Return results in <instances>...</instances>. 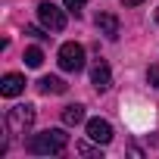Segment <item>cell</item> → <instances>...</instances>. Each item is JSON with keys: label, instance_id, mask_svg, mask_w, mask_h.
<instances>
[{"label": "cell", "instance_id": "cell-10", "mask_svg": "<svg viewBox=\"0 0 159 159\" xmlns=\"http://www.w3.org/2000/svg\"><path fill=\"white\" fill-rule=\"evenodd\" d=\"M62 122H66V125H81V122H84V106H81V103L66 106V109H62Z\"/></svg>", "mask_w": 159, "mask_h": 159}, {"label": "cell", "instance_id": "cell-6", "mask_svg": "<svg viewBox=\"0 0 159 159\" xmlns=\"http://www.w3.org/2000/svg\"><path fill=\"white\" fill-rule=\"evenodd\" d=\"M91 84L97 91H109V84H112V72H109V66L103 59H97L94 69H91Z\"/></svg>", "mask_w": 159, "mask_h": 159}, {"label": "cell", "instance_id": "cell-3", "mask_svg": "<svg viewBox=\"0 0 159 159\" xmlns=\"http://www.w3.org/2000/svg\"><path fill=\"white\" fill-rule=\"evenodd\" d=\"M59 69L62 72H81L84 69V47L75 44V41L62 44L59 47Z\"/></svg>", "mask_w": 159, "mask_h": 159}, {"label": "cell", "instance_id": "cell-5", "mask_svg": "<svg viewBox=\"0 0 159 159\" xmlns=\"http://www.w3.org/2000/svg\"><path fill=\"white\" fill-rule=\"evenodd\" d=\"M88 137H91L94 143L106 147V143L112 140V125H109L106 119H91V122H88Z\"/></svg>", "mask_w": 159, "mask_h": 159}, {"label": "cell", "instance_id": "cell-13", "mask_svg": "<svg viewBox=\"0 0 159 159\" xmlns=\"http://www.w3.org/2000/svg\"><path fill=\"white\" fill-rule=\"evenodd\" d=\"M84 3H88V0H66V10H69L72 16H81V10H84Z\"/></svg>", "mask_w": 159, "mask_h": 159}, {"label": "cell", "instance_id": "cell-4", "mask_svg": "<svg viewBox=\"0 0 159 159\" xmlns=\"http://www.w3.org/2000/svg\"><path fill=\"white\" fill-rule=\"evenodd\" d=\"M38 19H41V25H44L47 31H62V28H66V13H62L56 3H50V0L38 3Z\"/></svg>", "mask_w": 159, "mask_h": 159}, {"label": "cell", "instance_id": "cell-14", "mask_svg": "<svg viewBox=\"0 0 159 159\" xmlns=\"http://www.w3.org/2000/svg\"><path fill=\"white\" fill-rule=\"evenodd\" d=\"M147 81L159 91V66H150V69H147Z\"/></svg>", "mask_w": 159, "mask_h": 159}, {"label": "cell", "instance_id": "cell-16", "mask_svg": "<svg viewBox=\"0 0 159 159\" xmlns=\"http://www.w3.org/2000/svg\"><path fill=\"white\" fill-rule=\"evenodd\" d=\"M143 0H125V7H140Z\"/></svg>", "mask_w": 159, "mask_h": 159}, {"label": "cell", "instance_id": "cell-9", "mask_svg": "<svg viewBox=\"0 0 159 159\" xmlns=\"http://www.w3.org/2000/svg\"><path fill=\"white\" fill-rule=\"evenodd\" d=\"M38 88H41V94H66V81L62 78H53V75H44L41 81H38Z\"/></svg>", "mask_w": 159, "mask_h": 159}, {"label": "cell", "instance_id": "cell-1", "mask_svg": "<svg viewBox=\"0 0 159 159\" xmlns=\"http://www.w3.org/2000/svg\"><path fill=\"white\" fill-rule=\"evenodd\" d=\"M66 147H69V134L62 128H47L28 140V153L34 156H59Z\"/></svg>", "mask_w": 159, "mask_h": 159}, {"label": "cell", "instance_id": "cell-15", "mask_svg": "<svg viewBox=\"0 0 159 159\" xmlns=\"http://www.w3.org/2000/svg\"><path fill=\"white\" fill-rule=\"evenodd\" d=\"M25 34H31V38H50V34H44V28H38V25H25Z\"/></svg>", "mask_w": 159, "mask_h": 159}, {"label": "cell", "instance_id": "cell-8", "mask_svg": "<svg viewBox=\"0 0 159 159\" xmlns=\"http://www.w3.org/2000/svg\"><path fill=\"white\" fill-rule=\"evenodd\" d=\"M97 28H100L109 41H116V38H119V19H116L112 13H100V16H97Z\"/></svg>", "mask_w": 159, "mask_h": 159}, {"label": "cell", "instance_id": "cell-2", "mask_svg": "<svg viewBox=\"0 0 159 159\" xmlns=\"http://www.w3.org/2000/svg\"><path fill=\"white\" fill-rule=\"evenodd\" d=\"M31 125H34V106H31V103H19V106H13V109L7 112V131H10L13 137L25 134Z\"/></svg>", "mask_w": 159, "mask_h": 159}, {"label": "cell", "instance_id": "cell-17", "mask_svg": "<svg viewBox=\"0 0 159 159\" xmlns=\"http://www.w3.org/2000/svg\"><path fill=\"white\" fill-rule=\"evenodd\" d=\"M156 22H159V10H156Z\"/></svg>", "mask_w": 159, "mask_h": 159}, {"label": "cell", "instance_id": "cell-11", "mask_svg": "<svg viewBox=\"0 0 159 159\" xmlns=\"http://www.w3.org/2000/svg\"><path fill=\"white\" fill-rule=\"evenodd\" d=\"M22 59H25V66H28V69H38V66L44 62V53H41V47H28Z\"/></svg>", "mask_w": 159, "mask_h": 159}, {"label": "cell", "instance_id": "cell-12", "mask_svg": "<svg viewBox=\"0 0 159 159\" xmlns=\"http://www.w3.org/2000/svg\"><path fill=\"white\" fill-rule=\"evenodd\" d=\"M78 153H81V156H94V159L103 156V153H100V143H97V147H91V143H78Z\"/></svg>", "mask_w": 159, "mask_h": 159}, {"label": "cell", "instance_id": "cell-7", "mask_svg": "<svg viewBox=\"0 0 159 159\" xmlns=\"http://www.w3.org/2000/svg\"><path fill=\"white\" fill-rule=\"evenodd\" d=\"M25 91V78L16 75V72H7L3 78H0V94L3 97H19Z\"/></svg>", "mask_w": 159, "mask_h": 159}]
</instances>
